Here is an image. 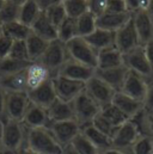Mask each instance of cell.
<instances>
[{"label":"cell","instance_id":"cell-1","mask_svg":"<svg viewBox=\"0 0 153 154\" xmlns=\"http://www.w3.org/2000/svg\"><path fill=\"white\" fill-rule=\"evenodd\" d=\"M25 147L36 154H61L62 148L48 128L27 129Z\"/></svg>","mask_w":153,"mask_h":154},{"label":"cell","instance_id":"cell-2","mask_svg":"<svg viewBox=\"0 0 153 154\" xmlns=\"http://www.w3.org/2000/svg\"><path fill=\"white\" fill-rule=\"evenodd\" d=\"M27 128L22 122L2 118L1 119V148L18 152L25 146Z\"/></svg>","mask_w":153,"mask_h":154},{"label":"cell","instance_id":"cell-3","mask_svg":"<svg viewBox=\"0 0 153 154\" xmlns=\"http://www.w3.org/2000/svg\"><path fill=\"white\" fill-rule=\"evenodd\" d=\"M73 115L76 123L83 128L92 123L95 117L99 114L101 106L84 91L72 102Z\"/></svg>","mask_w":153,"mask_h":154},{"label":"cell","instance_id":"cell-4","mask_svg":"<svg viewBox=\"0 0 153 154\" xmlns=\"http://www.w3.org/2000/svg\"><path fill=\"white\" fill-rule=\"evenodd\" d=\"M68 57L79 63L97 69V51L85 41L84 37L76 36L66 43Z\"/></svg>","mask_w":153,"mask_h":154},{"label":"cell","instance_id":"cell-5","mask_svg":"<svg viewBox=\"0 0 153 154\" xmlns=\"http://www.w3.org/2000/svg\"><path fill=\"white\" fill-rule=\"evenodd\" d=\"M68 53L66 44L59 39H54L49 42L44 54L39 59L38 62H41L43 66H45L50 73L54 75L58 74L59 69L64 66V63L68 60Z\"/></svg>","mask_w":153,"mask_h":154},{"label":"cell","instance_id":"cell-6","mask_svg":"<svg viewBox=\"0 0 153 154\" xmlns=\"http://www.w3.org/2000/svg\"><path fill=\"white\" fill-rule=\"evenodd\" d=\"M123 65L132 72L144 77L147 80L153 79V69L146 57L142 45L123 54Z\"/></svg>","mask_w":153,"mask_h":154},{"label":"cell","instance_id":"cell-7","mask_svg":"<svg viewBox=\"0 0 153 154\" xmlns=\"http://www.w3.org/2000/svg\"><path fill=\"white\" fill-rule=\"evenodd\" d=\"M29 105H30V100L27 92L6 93L5 110L2 118L22 122Z\"/></svg>","mask_w":153,"mask_h":154},{"label":"cell","instance_id":"cell-8","mask_svg":"<svg viewBox=\"0 0 153 154\" xmlns=\"http://www.w3.org/2000/svg\"><path fill=\"white\" fill-rule=\"evenodd\" d=\"M52 81L56 97L67 103H72L81 92L85 91V82L81 81H76L61 75H54Z\"/></svg>","mask_w":153,"mask_h":154},{"label":"cell","instance_id":"cell-9","mask_svg":"<svg viewBox=\"0 0 153 154\" xmlns=\"http://www.w3.org/2000/svg\"><path fill=\"white\" fill-rule=\"evenodd\" d=\"M47 128L49 129V131L52 133V135L61 147L71 145L73 139L81 131V127L76 123V119L50 122Z\"/></svg>","mask_w":153,"mask_h":154},{"label":"cell","instance_id":"cell-10","mask_svg":"<svg viewBox=\"0 0 153 154\" xmlns=\"http://www.w3.org/2000/svg\"><path fill=\"white\" fill-rule=\"evenodd\" d=\"M85 92L102 108L113 102L116 91H114L108 84H105L95 73L93 77L85 82Z\"/></svg>","mask_w":153,"mask_h":154},{"label":"cell","instance_id":"cell-11","mask_svg":"<svg viewBox=\"0 0 153 154\" xmlns=\"http://www.w3.org/2000/svg\"><path fill=\"white\" fill-rule=\"evenodd\" d=\"M139 136H140V133L135 123L132 119H128L123 124L116 128L114 135L111 137L113 147L118 149L129 151L134 145V142L139 139Z\"/></svg>","mask_w":153,"mask_h":154},{"label":"cell","instance_id":"cell-12","mask_svg":"<svg viewBox=\"0 0 153 154\" xmlns=\"http://www.w3.org/2000/svg\"><path fill=\"white\" fill-rule=\"evenodd\" d=\"M139 45H140L139 37L135 31L133 20L130 18V20L127 24H124L120 30L115 32V47L122 54H126L138 48Z\"/></svg>","mask_w":153,"mask_h":154},{"label":"cell","instance_id":"cell-13","mask_svg":"<svg viewBox=\"0 0 153 154\" xmlns=\"http://www.w3.org/2000/svg\"><path fill=\"white\" fill-rule=\"evenodd\" d=\"M147 88H148V80L147 79H145L144 77L128 69V74L126 77L124 82H123L121 92H123L127 96L144 103L146 93H147Z\"/></svg>","mask_w":153,"mask_h":154},{"label":"cell","instance_id":"cell-14","mask_svg":"<svg viewBox=\"0 0 153 154\" xmlns=\"http://www.w3.org/2000/svg\"><path fill=\"white\" fill-rule=\"evenodd\" d=\"M132 20L138 34L140 45H146L153 41V19L147 11H136L132 13Z\"/></svg>","mask_w":153,"mask_h":154},{"label":"cell","instance_id":"cell-15","mask_svg":"<svg viewBox=\"0 0 153 154\" xmlns=\"http://www.w3.org/2000/svg\"><path fill=\"white\" fill-rule=\"evenodd\" d=\"M96 69L85 66L83 63H79L72 59H68L64 66L59 69L56 75H61V77L68 78L76 81H81V82H86L87 80H90L91 78L95 75Z\"/></svg>","mask_w":153,"mask_h":154},{"label":"cell","instance_id":"cell-16","mask_svg":"<svg viewBox=\"0 0 153 154\" xmlns=\"http://www.w3.org/2000/svg\"><path fill=\"white\" fill-rule=\"evenodd\" d=\"M25 78H27V92H28L49 81L53 78V74L41 62H31L25 69Z\"/></svg>","mask_w":153,"mask_h":154},{"label":"cell","instance_id":"cell-17","mask_svg":"<svg viewBox=\"0 0 153 154\" xmlns=\"http://www.w3.org/2000/svg\"><path fill=\"white\" fill-rule=\"evenodd\" d=\"M27 93H28L29 100L33 104H36V105L42 106L44 109H47L58 98L56 93H55V90H54V86H53L52 79L49 81L44 82L43 85L38 86L37 88L28 91Z\"/></svg>","mask_w":153,"mask_h":154},{"label":"cell","instance_id":"cell-18","mask_svg":"<svg viewBox=\"0 0 153 154\" xmlns=\"http://www.w3.org/2000/svg\"><path fill=\"white\" fill-rule=\"evenodd\" d=\"M130 18H132V12H124V13H108V12H105L104 14L96 18V25L98 29L116 32L124 24H127L130 20Z\"/></svg>","mask_w":153,"mask_h":154},{"label":"cell","instance_id":"cell-19","mask_svg":"<svg viewBox=\"0 0 153 154\" xmlns=\"http://www.w3.org/2000/svg\"><path fill=\"white\" fill-rule=\"evenodd\" d=\"M111 103L122 114L127 116L129 119L133 118L134 116H136L144 109V103L142 102H139V100L127 96L126 93H123L121 91L115 92Z\"/></svg>","mask_w":153,"mask_h":154},{"label":"cell","instance_id":"cell-20","mask_svg":"<svg viewBox=\"0 0 153 154\" xmlns=\"http://www.w3.org/2000/svg\"><path fill=\"white\" fill-rule=\"evenodd\" d=\"M127 74H128V68L124 65L109 69H96V75L102 79L105 84H108L116 92L122 90Z\"/></svg>","mask_w":153,"mask_h":154},{"label":"cell","instance_id":"cell-21","mask_svg":"<svg viewBox=\"0 0 153 154\" xmlns=\"http://www.w3.org/2000/svg\"><path fill=\"white\" fill-rule=\"evenodd\" d=\"M22 123L27 129H34V128H47L49 124V118L47 114V109L38 106L36 104H33L30 102V105L25 112V115L22 119Z\"/></svg>","mask_w":153,"mask_h":154},{"label":"cell","instance_id":"cell-22","mask_svg":"<svg viewBox=\"0 0 153 154\" xmlns=\"http://www.w3.org/2000/svg\"><path fill=\"white\" fill-rule=\"evenodd\" d=\"M123 65V54L116 48L110 47L97 53V69H109Z\"/></svg>","mask_w":153,"mask_h":154},{"label":"cell","instance_id":"cell-23","mask_svg":"<svg viewBox=\"0 0 153 154\" xmlns=\"http://www.w3.org/2000/svg\"><path fill=\"white\" fill-rule=\"evenodd\" d=\"M47 114H48V118H49V123L50 122H61V121L74 119L72 103L64 102L59 98H56L47 108Z\"/></svg>","mask_w":153,"mask_h":154},{"label":"cell","instance_id":"cell-24","mask_svg":"<svg viewBox=\"0 0 153 154\" xmlns=\"http://www.w3.org/2000/svg\"><path fill=\"white\" fill-rule=\"evenodd\" d=\"M30 29L35 35H37L38 37L45 39L48 42L58 39V29H56V26H54L50 23V20L47 18V16L44 14L43 11L37 17V19L34 22V24L30 26Z\"/></svg>","mask_w":153,"mask_h":154},{"label":"cell","instance_id":"cell-25","mask_svg":"<svg viewBox=\"0 0 153 154\" xmlns=\"http://www.w3.org/2000/svg\"><path fill=\"white\" fill-rule=\"evenodd\" d=\"M84 38L97 53L115 45V32L98 29V28L92 34H90Z\"/></svg>","mask_w":153,"mask_h":154},{"label":"cell","instance_id":"cell-26","mask_svg":"<svg viewBox=\"0 0 153 154\" xmlns=\"http://www.w3.org/2000/svg\"><path fill=\"white\" fill-rule=\"evenodd\" d=\"M81 133L93 143V146L99 152H104V151H107V149H109V148L113 147L111 137H109L108 135H105L102 131H99L92 124H89V125L83 127L81 128Z\"/></svg>","mask_w":153,"mask_h":154},{"label":"cell","instance_id":"cell-27","mask_svg":"<svg viewBox=\"0 0 153 154\" xmlns=\"http://www.w3.org/2000/svg\"><path fill=\"white\" fill-rule=\"evenodd\" d=\"M0 87L6 93H16V92H27V78L25 71L0 77Z\"/></svg>","mask_w":153,"mask_h":154},{"label":"cell","instance_id":"cell-28","mask_svg":"<svg viewBox=\"0 0 153 154\" xmlns=\"http://www.w3.org/2000/svg\"><path fill=\"white\" fill-rule=\"evenodd\" d=\"M27 43V48H28V55H29V60L31 62H38L39 59L42 57V55L44 54L49 42L45 39L38 37L37 35H35L33 31L29 35V37L25 39Z\"/></svg>","mask_w":153,"mask_h":154},{"label":"cell","instance_id":"cell-29","mask_svg":"<svg viewBox=\"0 0 153 154\" xmlns=\"http://www.w3.org/2000/svg\"><path fill=\"white\" fill-rule=\"evenodd\" d=\"M42 10L38 7L37 2L35 0H27L23 5H20L19 8V22L31 26L34 22L37 19V17L41 14Z\"/></svg>","mask_w":153,"mask_h":154},{"label":"cell","instance_id":"cell-30","mask_svg":"<svg viewBox=\"0 0 153 154\" xmlns=\"http://www.w3.org/2000/svg\"><path fill=\"white\" fill-rule=\"evenodd\" d=\"M2 32L13 41H25L31 34V29L19 20H16L2 25Z\"/></svg>","mask_w":153,"mask_h":154},{"label":"cell","instance_id":"cell-31","mask_svg":"<svg viewBox=\"0 0 153 154\" xmlns=\"http://www.w3.org/2000/svg\"><path fill=\"white\" fill-rule=\"evenodd\" d=\"M30 63H31L30 61H19V60H14L8 56L5 59H1L0 60V77L23 72L28 68Z\"/></svg>","mask_w":153,"mask_h":154},{"label":"cell","instance_id":"cell-32","mask_svg":"<svg viewBox=\"0 0 153 154\" xmlns=\"http://www.w3.org/2000/svg\"><path fill=\"white\" fill-rule=\"evenodd\" d=\"M76 34L79 37H86L97 29L96 17L90 12H86V13L81 14L80 17H78L76 19Z\"/></svg>","mask_w":153,"mask_h":154},{"label":"cell","instance_id":"cell-33","mask_svg":"<svg viewBox=\"0 0 153 154\" xmlns=\"http://www.w3.org/2000/svg\"><path fill=\"white\" fill-rule=\"evenodd\" d=\"M76 19L67 17L59 26H58V39L64 42L65 44L71 39L76 38Z\"/></svg>","mask_w":153,"mask_h":154},{"label":"cell","instance_id":"cell-34","mask_svg":"<svg viewBox=\"0 0 153 154\" xmlns=\"http://www.w3.org/2000/svg\"><path fill=\"white\" fill-rule=\"evenodd\" d=\"M99 114L103 116L105 119H108L116 128L120 127L121 124H123L126 121L129 119L124 114H122L113 103H110V104H108L105 106H102Z\"/></svg>","mask_w":153,"mask_h":154},{"label":"cell","instance_id":"cell-35","mask_svg":"<svg viewBox=\"0 0 153 154\" xmlns=\"http://www.w3.org/2000/svg\"><path fill=\"white\" fill-rule=\"evenodd\" d=\"M64 7L67 17L76 19L81 14L89 12V2L87 0H65Z\"/></svg>","mask_w":153,"mask_h":154},{"label":"cell","instance_id":"cell-36","mask_svg":"<svg viewBox=\"0 0 153 154\" xmlns=\"http://www.w3.org/2000/svg\"><path fill=\"white\" fill-rule=\"evenodd\" d=\"M71 146L78 154H98L99 151L93 146V143L80 131L73 139Z\"/></svg>","mask_w":153,"mask_h":154},{"label":"cell","instance_id":"cell-37","mask_svg":"<svg viewBox=\"0 0 153 154\" xmlns=\"http://www.w3.org/2000/svg\"><path fill=\"white\" fill-rule=\"evenodd\" d=\"M19 8H20V6L8 2V1H5L4 6L0 10V23L2 25H5V24L18 20L19 19Z\"/></svg>","mask_w":153,"mask_h":154},{"label":"cell","instance_id":"cell-38","mask_svg":"<svg viewBox=\"0 0 153 154\" xmlns=\"http://www.w3.org/2000/svg\"><path fill=\"white\" fill-rule=\"evenodd\" d=\"M44 14L47 16V18L50 20V23L56 26H58L67 18V14H66V11H65V7H64V4H58V5H53L50 7H48L45 11H43Z\"/></svg>","mask_w":153,"mask_h":154},{"label":"cell","instance_id":"cell-39","mask_svg":"<svg viewBox=\"0 0 153 154\" xmlns=\"http://www.w3.org/2000/svg\"><path fill=\"white\" fill-rule=\"evenodd\" d=\"M130 154H153V136L140 135L132 146Z\"/></svg>","mask_w":153,"mask_h":154},{"label":"cell","instance_id":"cell-40","mask_svg":"<svg viewBox=\"0 0 153 154\" xmlns=\"http://www.w3.org/2000/svg\"><path fill=\"white\" fill-rule=\"evenodd\" d=\"M8 57H12V59L19 60V61H30L25 41H13L10 54H8Z\"/></svg>","mask_w":153,"mask_h":154},{"label":"cell","instance_id":"cell-41","mask_svg":"<svg viewBox=\"0 0 153 154\" xmlns=\"http://www.w3.org/2000/svg\"><path fill=\"white\" fill-rule=\"evenodd\" d=\"M91 124H92L93 127H96L99 131H102L103 134L108 135L109 137H113L115 130H116V127H114L108 119H105L101 114H98V115L95 117V119L92 121Z\"/></svg>","mask_w":153,"mask_h":154},{"label":"cell","instance_id":"cell-42","mask_svg":"<svg viewBox=\"0 0 153 154\" xmlns=\"http://www.w3.org/2000/svg\"><path fill=\"white\" fill-rule=\"evenodd\" d=\"M107 1L108 0H87L89 2V12L92 13L96 18L104 14L107 11Z\"/></svg>","mask_w":153,"mask_h":154},{"label":"cell","instance_id":"cell-43","mask_svg":"<svg viewBox=\"0 0 153 154\" xmlns=\"http://www.w3.org/2000/svg\"><path fill=\"white\" fill-rule=\"evenodd\" d=\"M105 12H108V13H124V12H129V11H128L126 0H108Z\"/></svg>","mask_w":153,"mask_h":154},{"label":"cell","instance_id":"cell-44","mask_svg":"<svg viewBox=\"0 0 153 154\" xmlns=\"http://www.w3.org/2000/svg\"><path fill=\"white\" fill-rule=\"evenodd\" d=\"M12 43H13V39L10 38L4 32L1 34V36H0V60L8 56L11 47H12Z\"/></svg>","mask_w":153,"mask_h":154},{"label":"cell","instance_id":"cell-45","mask_svg":"<svg viewBox=\"0 0 153 154\" xmlns=\"http://www.w3.org/2000/svg\"><path fill=\"white\" fill-rule=\"evenodd\" d=\"M127 2V7L129 12H136V11H142V10H147L150 0H126Z\"/></svg>","mask_w":153,"mask_h":154},{"label":"cell","instance_id":"cell-46","mask_svg":"<svg viewBox=\"0 0 153 154\" xmlns=\"http://www.w3.org/2000/svg\"><path fill=\"white\" fill-rule=\"evenodd\" d=\"M144 109L148 112L153 111V79L148 80V88L144 100Z\"/></svg>","mask_w":153,"mask_h":154},{"label":"cell","instance_id":"cell-47","mask_svg":"<svg viewBox=\"0 0 153 154\" xmlns=\"http://www.w3.org/2000/svg\"><path fill=\"white\" fill-rule=\"evenodd\" d=\"M37 2L38 7L42 11H45L48 7L53 6V5H58V4H62L65 0H35Z\"/></svg>","mask_w":153,"mask_h":154},{"label":"cell","instance_id":"cell-48","mask_svg":"<svg viewBox=\"0 0 153 154\" xmlns=\"http://www.w3.org/2000/svg\"><path fill=\"white\" fill-rule=\"evenodd\" d=\"M144 49H145V54H146V57L151 65L153 69V41L148 42L146 45H144Z\"/></svg>","mask_w":153,"mask_h":154},{"label":"cell","instance_id":"cell-49","mask_svg":"<svg viewBox=\"0 0 153 154\" xmlns=\"http://www.w3.org/2000/svg\"><path fill=\"white\" fill-rule=\"evenodd\" d=\"M5 100H6V92L0 87V118L4 117V110H5Z\"/></svg>","mask_w":153,"mask_h":154},{"label":"cell","instance_id":"cell-50","mask_svg":"<svg viewBox=\"0 0 153 154\" xmlns=\"http://www.w3.org/2000/svg\"><path fill=\"white\" fill-rule=\"evenodd\" d=\"M103 154H130V149L129 151H126V149H118V148H115L111 147L104 152H102Z\"/></svg>","mask_w":153,"mask_h":154},{"label":"cell","instance_id":"cell-51","mask_svg":"<svg viewBox=\"0 0 153 154\" xmlns=\"http://www.w3.org/2000/svg\"><path fill=\"white\" fill-rule=\"evenodd\" d=\"M147 112V127H148V133L150 135L153 136V111L152 112Z\"/></svg>","mask_w":153,"mask_h":154},{"label":"cell","instance_id":"cell-52","mask_svg":"<svg viewBox=\"0 0 153 154\" xmlns=\"http://www.w3.org/2000/svg\"><path fill=\"white\" fill-rule=\"evenodd\" d=\"M61 154H78V153L73 149V147L71 145H68V146H65L62 148V153Z\"/></svg>","mask_w":153,"mask_h":154},{"label":"cell","instance_id":"cell-53","mask_svg":"<svg viewBox=\"0 0 153 154\" xmlns=\"http://www.w3.org/2000/svg\"><path fill=\"white\" fill-rule=\"evenodd\" d=\"M16 154H36V153H34L31 149H29L28 147H23V148H20L18 152H16Z\"/></svg>","mask_w":153,"mask_h":154},{"label":"cell","instance_id":"cell-54","mask_svg":"<svg viewBox=\"0 0 153 154\" xmlns=\"http://www.w3.org/2000/svg\"><path fill=\"white\" fill-rule=\"evenodd\" d=\"M148 12V14L151 16V18L153 19V0H150V4H148V7L146 10Z\"/></svg>","mask_w":153,"mask_h":154},{"label":"cell","instance_id":"cell-55","mask_svg":"<svg viewBox=\"0 0 153 154\" xmlns=\"http://www.w3.org/2000/svg\"><path fill=\"white\" fill-rule=\"evenodd\" d=\"M5 1H8V2H12V4H16V5L20 6V5H23L27 0H5Z\"/></svg>","mask_w":153,"mask_h":154},{"label":"cell","instance_id":"cell-56","mask_svg":"<svg viewBox=\"0 0 153 154\" xmlns=\"http://www.w3.org/2000/svg\"><path fill=\"white\" fill-rule=\"evenodd\" d=\"M0 154H16L14 152H11L8 149H5V148H0Z\"/></svg>","mask_w":153,"mask_h":154},{"label":"cell","instance_id":"cell-57","mask_svg":"<svg viewBox=\"0 0 153 154\" xmlns=\"http://www.w3.org/2000/svg\"><path fill=\"white\" fill-rule=\"evenodd\" d=\"M4 4H5V0H0V10H1V7L4 6Z\"/></svg>","mask_w":153,"mask_h":154},{"label":"cell","instance_id":"cell-58","mask_svg":"<svg viewBox=\"0 0 153 154\" xmlns=\"http://www.w3.org/2000/svg\"><path fill=\"white\" fill-rule=\"evenodd\" d=\"M0 148H1V124H0Z\"/></svg>","mask_w":153,"mask_h":154},{"label":"cell","instance_id":"cell-59","mask_svg":"<svg viewBox=\"0 0 153 154\" xmlns=\"http://www.w3.org/2000/svg\"><path fill=\"white\" fill-rule=\"evenodd\" d=\"M1 34H2V24L0 23V36H1Z\"/></svg>","mask_w":153,"mask_h":154},{"label":"cell","instance_id":"cell-60","mask_svg":"<svg viewBox=\"0 0 153 154\" xmlns=\"http://www.w3.org/2000/svg\"><path fill=\"white\" fill-rule=\"evenodd\" d=\"M0 124H1V118H0Z\"/></svg>","mask_w":153,"mask_h":154},{"label":"cell","instance_id":"cell-61","mask_svg":"<svg viewBox=\"0 0 153 154\" xmlns=\"http://www.w3.org/2000/svg\"><path fill=\"white\" fill-rule=\"evenodd\" d=\"M98 154H103V153H102V152H99V153H98Z\"/></svg>","mask_w":153,"mask_h":154}]
</instances>
